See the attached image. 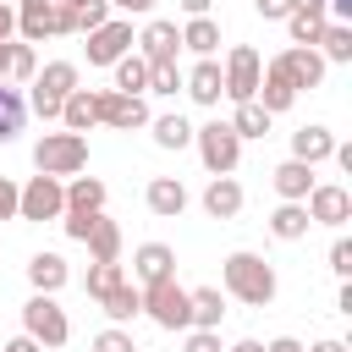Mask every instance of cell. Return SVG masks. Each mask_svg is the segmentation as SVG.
<instances>
[{"label":"cell","mask_w":352,"mask_h":352,"mask_svg":"<svg viewBox=\"0 0 352 352\" xmlns=\"http://www.w3.org/2000/svg\"><path fill=\"white\" fill-rule=\"evenodd\" d=\"M66 280H72V264H66L55 248H38V253L28 258V286H33V292L60 297V292H66Z\"/></svg>","instance_id":"16"},{"label":"cell","mask_w":352,"mask_h":352,"mask_svg":"<svg viewBox=\"0 0 352 352\" xmlns=\"http://www.w3.org/2000/svg\"><path fill=\"white\" fill-rule=\"evenodd\" d=\"M11 11H16V38L22 44L55 38V0H11Z\"/></svg>","instance_id":"17"},{"label":"cell","mask_w":352,"mask_h":352,"mask_svg":"<svg viewBox=\"0 0 352 352\" xmlns=\"http://www.w3.org/2000/svg\"><path fill=\"white\" fill-rule=\"evenodd\" d=\"M132 50H138L148 66H160V60H176V55H182V28H176L170 16H148V22L138 28Z\"/></svg>","instance_id":"13"},{"label":"cell","mask_w":352,"mask_h":352,"mask_svg":"<svg viewBox=\"0 0 352 352\" xmlns=\"http://www.w3.org/2000/svg\"><path fill=\"white\" fill-rule=\"evenodd\" d=\"M6 66H11V44H0V82H6Z\"/></svg>","instance_id":"53"},{"label":"cell","mask_w":352,"mask_h":352,"mask_svg":"<svg viewBox=\"0 0 352 352\" xmlns=\"http://www.w3.org/2000/svg\"><path fill=\"white\" fill-rule=\"evenodd\" d=\"M28 121V94L16 82H0V143H11Z\"/></svg>","instance_id":"30"},{"label":"cell","mask_w":352,"mask_h":352,"mask_svg":"<svg viewBox=\"0 0 352 352\" xmlns=\"http://www.w3.org/2000/svg\"><path fill=\"white\" fill-rule=\"evenodd\" d=\"M176 6H182L187 16H209V11H214V0H176Z\"/></svg>","instance_id":"50"},{"label":"cell","mask_w":352,"mask_h":352,"mask_svg":"<svg viewBox=\"0 0 352 352\" xmlns=\"http://www.w3.org/2000/svg\"><path fill=\"white\" fill-rule=\"evenodd\" d=\"M231 132H236L242 143H248V138H264V132H270V116L248 99V104H236V110H231Z\"/></svg>","instance_id":"35"},{"label":"cell","mask_w":352,"mask_h":352,"mask_svg":"<svg viewBox=\"0 0 352 352\" xmlns=\"http://www.w3.org/2000/svg\"><path fill=\"white\" fill-rule=\"evenodd\" d=\"M176 275V248L170 242H138L132 248V286H154Z\"/></svg>","instance_id":"14"},{"label":"cell","mask_w":352,"mask_h":352,"mask_svg":"<svg viewBox=\"0 0 352 352\" xmlns=\"http://www.w3.org/2000/svg\"><path fill=\"white\" fill-rule=\"evenodd\" d=\"M143 292V314L160 324V330H192V302H187V286L170 275V280H154V286H138Z\"/></svg>","instance_id":"6"},{"label":"cell","mask_w":352,"mask_h":352,"mask_svg":"<svg viewBox=\"0 0 352 352\" xmlns=\"http://www.w3.org/2000/svg\"><path fill=\"white\" fill-rule=\"evenodd\" d=\"M302 352H352V346H346L341 336H319V341H314V346H302Z\"/></svg>","instance_id":"46"},{"label":"cell","mask_w":352,"mask_h":352,"mask_svg":"<svg viewBox=\"0 0 352 352\" xmlns=\"http://www.w3.org/2000/svg\"><path fill=\"white\" fill-rule=\"evenodd\" d=\"M264 66H270V72H280L297 94H314V88L324 82V72H330V66L319 60V50H302V44H286V50H280L275 60H264Z\"/></svg>","instance_id":"11"},{"label":"cell","mask_w":352,"mask_h":352,"mask_svg":"<svg viewBox=\"0 0 352 352\" xmlns=\"http://www.w3.org/2000/svg\"><path fill=\"white\" fill-rule=\"evenodd\" d=\"M176 88H182V66H176V60H160V66H148V94L170 99Z\"/></svg>","instance_id":"36"},{"label":"cell","mask_w":352,"mask_h":352,"mask_svg":"<svg viewBox=\"0 0 352 352\" xmlns=\"http://www.w3.org/2000/svg\"><path fill=\"white\" fill-rule=\"evenodd\" d=\"M88 346H94V352H138V341H132V330H126V324H104Z\"/></svg>","instance_id":"37"},{"label":"cell","mask_w":352,"mask_h":352,"mask_svg":"<svg viewBox=\"0 0 352 352\" xmlns=\"http://www.w3.org/2000/svg\"><path fill=\"white\" fill-rule=\"evenodd\" d=\"M72 16H77V33H94L99 22H110V6H104V0H88V6H77Z\"/></svg>","instance_id":"40"},{"label":"cell","mask_w":352,"mask_h":352,"mask_svg":"<svg viewBox=\"0 0 352 352\" xmlns=\"http://www.w3.org/2000/svg\"><path fill=\"white\" fill-rule=\"evenodd\" d=\"M204 214H209V220H236V214H242V182H236V176H209V187H204Z\"/></svg>","instance_id":"22"},{"label":"cell","mask_w":352,"mask_h":352,"mask_svg":"<svg viewBox=\"0 0 352 352\" xmlns=\"http://www.w3.org/2000/svg\"><path fill=\"white\" fill-rule=\"evenodd\" d=\"M99 308H104V319H110V324H132V319L143 314V292L126 280V286H116V292H110Z\"/></svg>","instance_id":"32"},{"label":"cell","mask_w":352,"mask_h":352,"mask_svg":"<svg viewBox=\"0 0 352 352\" xmlns=\"http://www.w3.org/2000/svg\"><path fill=\"white\" fill-rule=\"evenodd\" d=\"M182 50L198 55V60H214L220 55V22L214 16H187L182 22Z\"/></svg>","instance_id":"24"},{"label":"cell","mask_w":352,"mask_h":352,"mask_svg":"<svg viewBox=\"0 0 352 352\" xmlns=\"http://www.w3.org/2000/svg\"><path fill=\"white\" fill-rule=\"evenodd\" d=\"M33 170L38 176H55V182H66V176H82L88 170V138L82 132H44L38 143H33Z\"/></svg>","instance_id":"3"},{"label":"cell","mask_w":352,"mask_h":352,"mask_svg":"<svg viewBox=\"0 0 352 352\" xmlns=\"http://www.w3.org/2000/svg\"><path fill=\"white\" fill-rule=\"evenodd\" d=\"M264 352H302V341L297 336H275V341H264Z\"/></svg>","instance_id":"49"},{"label":"cell","mask_w":352,"mask_h":352,"mask_svg":"<svg viewBox=\"0 0 352 352\" xmlns=\"http://www.w3.org/2000/svg\"><path fill=\"white\" fill-rule=\"evenodd\" d=\"M314 50H319L324 66H346V60H352V22H330Z\"/></svg>","instance_id":"31"},{"label":"cell","mask_w":352,"mask_h":352,"mask_svg":"<svg viewBox=\"0 0 352 352\" xmlns=\"http://www.w3.org/2000/svg\"><path fill=\"white\" fill-rule=\"evenodd\" d=\"M16 38V11H11V0H0V44H11Z\"/></svg>","instance_id":"45"},{"label":"cell","mask_w":352,"mask_h":352,"mask_svg":"<svg viewBox=\"0 0 352 352\" xmlns=\"http://www.w3.org/2000/svg\"><path fill=\"white\" fill-rule=\"evenodd\" d=\"M143 204H148V214H154V220H182V209L192 204V192L182 187V176H148Z\"/></svg>","instance_id":"15"},{"label":"cell","mask_w":352,"mask_h":352,"mask_svg":"<svg viewBox=\"0 0 352 352\" xmlns=\"http://www.w3.org/2000/svg\"><path fill=\"white\" fill-rule=\"evenodd\" d=\"M55 6H60V11H77V6H88V0H55Z\"/></svg>","instance_id":"54"},{"label":"cell","mask_w":352,"mask_h":352,"mask_svg":"<svg viewBox=\"0 0 352 352\" xmlns=\"http://www.w3.org/2000/svg\"><path fill=\"white\" fill-rule=\"evenodd\" d=\"M187 302H192V330H220V319H226L220 286H187Z\"/></svg>","instance_id":"28"},{"label":"cell","mask_w":352,"mask_h":352,"mask_svg":"<svg viewBox=\"0 0 352 352\" xmlns=\"http://www.w3.org/2000/svg\"><path fill=\"white\" fill-rule=\"evenodd\" d=\"M0 220H16V182L0 176Z\"/></svg>","instance_id":"44"},{"label":"cell","mask_w":352,"mask_h":352,"mask_svg":"<svg viewBox=\"0 0 352 352\" xmlns=\"http://www.w3.org/2000/svg\"><path fill=\"white\" fill-rule=\"evenodd\" d=\"M258 77H264L258 50H253V44H231L226 60H220V88H226V99H231V104H248V99L258 94Z\"/></svg>","instance_id":"8"},{"label":"cell","mask_w":352,"mask_h":352,"mask_svg":"<svg viewBox=\"0 0 352 352\" xmlns=\"http://www.w3.org/2000/svg\"><path fill=\"white\" fill-rule=\"evenodd\" d=\"M264 226H270V236H275V242H302V236L314 231V220H308V209H302V204H275Z\"/></svg>","instance_id":"27"},{"label":"cell","mask_w":352,"mask_h":352,"mask_svg":"<svg viewBox=\"0 0 352 352\" xmlns=\"http://www.w3.org/2000/svg\"><path fill=\"white\" fill-rule=\"evenodd\" d=\"M182 352H226L220 330H182Z\"/></svg>","instance_id":"39"},{"label":"cell","mask_w":352,"mask_h":352,"mask_svg":"<svg viewBox=\"0 0 352 352\" xmlns=\"http://www.w3.org/2000/svg\"><path fill=\"white\" fill-rule=\"evenodd\" d=\"M72 88H82L77 60H44L38 77L22 88V94H28V116H38V121H60V99H66Z\"/></svg>","instance_id":"2"},{"label":"cell","mask_w":352,"mask_h":352,"mask_svg":"<svg viewBox=\"0 0 352 352\" xmlns=\"http://www.w3.org/2000/svg\"><path fill=\"white\" fill-rule=\"evenodd\" d=\"M22 336H33L44 352L66 346V341H72V319H66L60 297H44V292H33V297L22 302Z\"/></svg>","instance_id":"5"},{"label":"cell","mask_w":352,"mask_h":352,"mask_svg":"<svg viewBox=\"0 0 352 352\" xmlns=\"http://www.w3.org/2000/svg\"><path fill=\"white\" fill-rule=\"evenodd\" d=\"M302 209H308L314 226L341 231V226L352 220V187H341V182H314V192L302 198Z\"/></svg>","instance_id":"12"},{"label":"cell","mask_w":352,"mask_h":352,"mask_svg":"<svg viewBox=\"0 0 352 352\" xmlns=\"http://www.w3.org/2000/svg\"><path fill=\"white\" fill-rule=\"evenodd\" d=\"M121 242H126V236H121V226H116L110 214H99V220H94V231L82 236L88 264H121Z\"/></svg>","instance_id":"23"},{"label":"cell","mask_w":352,"mask_h":352,"mask_svg":"<svg viewBox=\"0 0 352 352\" xmlns=\"http://www.w3.org/2000/svg\"><path fill=\"white\" fill-rule=\"evenodd\" d=\"M33 77H38V50H33V44H22V38H11V66H6V82L28 88Z\"/></svg>","instance_id":"34"},{"label":"cell","mask_w":352,"mask_h":352,"mask_svg":"<svg viewBox=\"0 0 352 352\" xmlns=\"http://www.w3.org/2000/svg\"><path fill=\"white\" fill-rule=\"evenodd\" d=\"M314 165H302V160H280L275 170H270V187H275V198L280 204H302L308 192H314Z\"/></svg>","instance_id":"21"},{"label":"cell","mask_w":352,"mask_h":352,"mask_svg":"<svg viewBox=\"0 0 352 352\" xmlns=\"http://www.w3.org/2000/svg\"><path fill=\"white\" fill-rule=\"evenodd\" d=\"M0 352H44V346H38V341H33V336H11V341H6V346H0Z\"/></svg>","instance_id":"47"},{"label":"cell","mask_w":352,"mask_h":352,"mask_svg":"<svg viewBox=\"0 0 352 352\" xmlns=\"http://www.w3.org/2000/svg\"><path fill=\"white\" fill-rule=\"evenodd\" d=\"M324 11H330V22H352V0H324Z\"/></svg>","instance_id":"48"},{"label":"cell","mask_w":352,"mask_h":352,"mask_svg":"<svg viewBox=\"0 0 352 352\" xmlns=\"http://www.w3.org/2000/svg\"><path fill=\"white\" fill-rule=\"evenodd\" d=\"M336 314H352V280H341V292H336Z\"/></svg>","instance_id":"51"},{"label":"cell","mask_w":352,"mask_h":352,"mask_svg":"<svg viewBox=\"0 0 352 352\" xmlns=\"http://www.w3.org/2000/svg\"><path fill=\"white\" fill-rule=\"evenodd\" d=\"M192 148H198V160H204V170L209 176H231L236 165H242V138L231 132V121H204V126H192Z\"/></svg>","instance_id":"4"},{"label":"cell","mask_w":352,"mask_h":352,"mask_svg":"<svg viewBox=\"0 0 352 352\" xmlns=\"http://www.w3.org/2000/svg\"><path fill=\"white\" fill-rule=\"evenodd\" d=\"M116 286H126V270H121V264H88V275H82V292H88L94 302H104Z\"/></svg>","instance_id":"33"},{"label":"cell","mask_w":352,"mask_h":352,"mask_svg":"<svg viewBox=\"0 0 352 352\" xmlns=\"http://www.w3.org/2000/svg\"><path fill=\"white\" fill-rule=\"evenodd\" d=\"M94 220H99V214H60V231H66L72 242H82V236L94 231Z\"/></svg>","instance_id":"42"},{"label":"cell","mask_w":352,"mask_h":352,"mask_svg":"<svg viewBox=\"0 0 352 352\" xmlns=\"http://www.w3.org/2000/svg\"><path fill=\"white\" fill-rule=\"evenodd\" d=\"M324 264H330V275H336V280H352V236H336V242H330V253H324Z\"/></svg>","instance_id":"38"},{"label":"cell","mask_w":352,"mask_h":352,"mask_svg":"<svg viewBox=\"0 0 352 352\" xmlns=\"http://www.w3.org/2000/svg\"><path fill=\"white\" fill-rule=\"evenodd\" d=\"M132 22L126 16H110V22H99L94 33H82V55H88V66H116L126 50H132Z\"/></svg>","instance_id":"10"},{"label":"cell","mask_w":352,"mask_h":352,"mask_svg":"<svg viewBox=\"0 0 352 352\" xmlns=\"http://www.w3.org/2000/svg\"><path fill=\"white\" fill-rule=\"evenodd\" d=\"M60 214H66V182H55V176L16 182V220L44 226V220H60Z\"/></svg>","instance_id":"7"},{"label":"cell","mask_w":352,"mask_h":352,"mask_svg":"<svg viewBox=\"0 0 352 352\" xmlns=\"http://www.w3.org/2000/svg\"><path fill=\"white\" fill-rule=\"evenodd\" d=\"M104 198L99 176H66V214H104Z\"/></svg>","instance_id":"25"},{"label":"cell","mask_w":352,"mask_h":352,"mask_svg":"<svg viewBox=\"0 0 352 352\" xmlns=\"http://www.w3.org/2000/svg\"><path fill=\"white\" fill-rule=\"evenodd\" d=\"M60 132H94L99 126V88H72L66 99H60V121H55Z\"/></svg>","instance_id":"19"},{"label":"cell","mask_w":352,"mask_h":352,"mask_svg":"<svg viewBox=\"0 0 352 352\" xmlns=\"http://www.w3.org/2000/svg\"><path fill=\"white\" fill-rule=\"evenodd\" d=\"M110 77H116V82H110L116 94H148V60H143L138 50H126V55L110 66Z\"/></svg>","instance_id":"29"},{"label":"cell","mask_w":352,"mask_h":352,"mask_svg":"<svg viewBox=\"0 0 352 352\" xmlns=\"http://www.w3.org/2000/svg\"><path fill=\"white\" fill-rule=\"evenodd\" d=\"M182 94H187L192 104L214 110V104L226 99V88H220V60H192V66L182 72Z\"/></svg>","instance_id":"18"},{"label":"cell","mask_w":352,"mask_h":352,"mask_svg":"<svg viewBox=\"0 0 352 352\" xmlns=\"http://www.w3.org/2000/svg\"><path fill=\"white\" fill-rule=\"evenodd\" d=\"M220 292H226V297H236L242 308H270V302H275V292H280V280H275V264H270L264 253L236 248V253H226V258H220Z\"/></svg>","instance_id":"1"},{"label":"cell","mask_w":352,"mask_h":352,"mask_svg":"<svg viewBox=\"0 0 352 352\" xmlns=\"http://www.w3.org/2000/svg\"><path fill=\"white\" fill-rule=\"evenodd\" d=\"M226 352H264V341H253V336H242V341H231Z\"/></svg>","instance_id":"52"},{"label":"cell","mask_w":352,"mask_h":352,"mask_svg":"<svg viewBox=\"0 0 352 352\" xmlns=\"http://www.w3.org/2000/svg\"><path fill=\"white\" fill-rule=\"evenodd\" d=\"M253 11H258L264 22H286V16L297 11V0H253Z\"/></svg>","instance_id":"41"},{"label":"cell","mask_w":352,"mask_h":352,"mask_svg":"<svg viewBox=\"0 0 352 352\" xmlns=\"http://www.w3.org/2000/svg\"><path fill=\"white\" fill-rule=\"evenodd\" d=\"M148 132H154V148H165V154H176V148H192V121H187L182 110H165V116H154V121H148Z\"/></svg>","instance_id":"26"},{"label":"cell","mask_w":352,"mask_h":352,"mask_svg":"<svg viewBox=\"0 0 352 352\" xmlns=\"http://www.w3.org/2000/svg\"><path fill=\"white\" fill-rule=\"evenodd\" d=\"M154 110H148V94H116V88H99V126L110 132H148Z\"/></svg>","instance_id":"9"},{"label":"cell","mask_w":352,"mask_h":352,"mask_svg":"<svg viewBox=\"0 0 352 352\" xmlns=\"http://www.w3.org/2000/svg\"><path fill=\"white\" fill-rule=\"evenodd\" d=\"M330 154H336V132H330L324 121H308V126H297V132H292V154H286V160H302V165H314V170H319Z\"/></svg>","instance_id":"20"},{"label":"cell","mask_w":352,"mask_h":352,"mask_svg":"<svg viewBox=\"0 0 352 352\" xmlns=\"http://www.w3.org/2000/svg\"><path fill=\"white\" fill-rule=\"evenodd\" d=\"M104 6H110V16H126V22H132V16H148V11H154V0H104Z\"/></svg>","instance_id":"43"}]
</instances>
